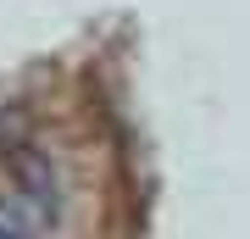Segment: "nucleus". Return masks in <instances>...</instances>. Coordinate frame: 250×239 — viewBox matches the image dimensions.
Segmentation results:
<instances>
[{
    "label": "nucleus",
    "instance_id": "f257e3e1",
    "mask_svg": "<svg viewBox=\"0 0 250 239\" xmlns=\"http://www.w3.org/2000/svg\"><path fill=\"white\" fill-rule=\"evenodd\" d=\"M0 239H28V234L17 228V217H6V212H0Z\"/></svg>",
    "mask_w": 250,
    "mask_h": 239
}]
</instances>
